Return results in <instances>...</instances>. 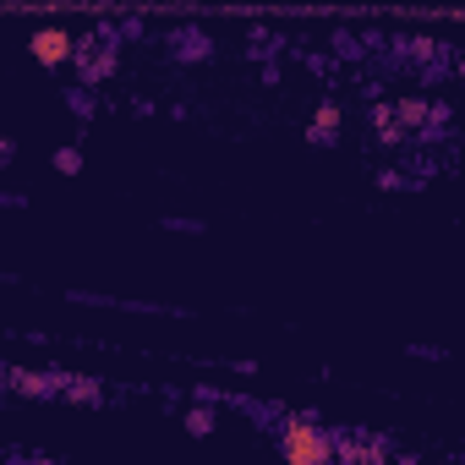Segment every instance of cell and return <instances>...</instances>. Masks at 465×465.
<instances>
[{
	"label": "cell",
	"mask_w": 465,
	"mask_h": 465,
	"mask_svg": "<svg viewBox=\"0 0 465 465\" xmlns=\"http://www.w3.org/2000/svg\"><path fill=\"white\" fill-rule=\"evenodd\" d=\"M208 427H213V411H208V405H197V411H186V432H197V438H203Z\"/></svg>",
	"instance_id": "6"
},
{
	"label": "cell",
	"mask_w": 465,
	"mask_h": 465,
	"mask_svg": "<svg viewBox=\"0 0 465 465\" xmlns=\"http://www.w3.org/2000/svg\"><path fill=\"white\" fill-rule=\"evenodd\" d=\"M280 454H285L291 465H329V460L340 454V443H334V432H323L318 421H291V427L280 432Z\"/></svg>",
	"instance_id": "1"
},
{
	"label": "cell",
	"mask_w": 465,
	"mask_h": 465,
	"mask_svg": "<svg viewBox=\"0 0 465 465\" xmlns=\"http://www.w3.org/2000/svg\"><path fill=\"white\" fill-rule=\"evenodd\" d=\"M334 137H340V110H334V104H323V110H318V121L307 126V143H318V148H323V143H334Z\"/></svg>",
	"instance_id": "4"
},
{
	"label": "cell",
	"mask_w": 465,
	"mask_h": 465,
	"mask_svg": "<svg viewBox=\"0 0 465 465\" xmlns=\"http://www.w3.org/2000/svg\"><path fill=\"white\" fill-rule=\"evenodd\" d=\"M66 99H72V110H77V115H88V110H94V99H88V94H83V88H72V94H66Z\"/></svg>",
	"instance_id": "8"
},
{
	"label": "cell",
	"mask_w": 465,
	"mask_h": 465,
	"mask_svg": "<svg viewBox=\"0 0 465 465\" xmlns=\"http://www.w3.org/2000/svg\"><path fill=\"white\" fill-rule=\"evenodd\" d=\"M55 170H61V175H77V170H83V153H77V148H61V153H55Z\"/></svg>",
	"instance_id": "7"
},
{
	"label": "cell",
	"mask_w": 465,
	"mask_h": 465,
	"mask_svg": "<svg viewBox=\"0 0 465 465\" xmlns=\"http://www.w3.org/2000/svg\"><path fill=\"white\" fill-rule=\"evenodd\" d=\"M72 61H77V77L83 83H104L115 72V45H72Z\"/></svg>",
	"instance_id": "3"
},
{
	"label": "cell",
	"mask_w": 465,
	"mask_h": 465,
	"mask_svg": "<svg viewBox=\"0 0 465 465\" xmlns=\"http://www.w3.org/2000/svg\"><path fill=\"white\" fill-rule=\"evenodd\" d=\"M72 28H39L34 39H28V50H34V61L39 66H66L72 61Z\"/></svg>",
	"instance_id": "2"
},
{
	"label": "cell",
	"mask_w": 465,
	"mask_h": 465,
	"mask_svg": "<svg viewBox=\"0 0 465 465\" xmlns=\"http://www.w3.org/2000/svg\"><path fill=\"white\" fill-rule=\"evenodd\" d=\"M394 121H400V126H411V132H421V126L432 121V104H421V99H405V104H394Z\"/></svg>",
	"instance_id": "5"
},
{
	"label": "cell",
	"mask_w": 465,
	"mask_h": 465,
	"mask_svg": "<svg viewBox=\"0 0 465 465\" xmlns=\"http://www.w3.org/2000/svg\"><path fill=\"white\" fill-rule=\"evenodd\" d=\"M0 389H6V367H0Z\"/></svg>",
	"instance_id": "9"
}]
</instances>
